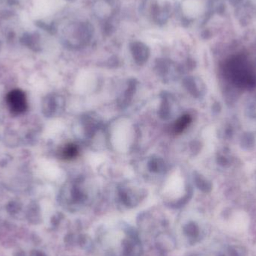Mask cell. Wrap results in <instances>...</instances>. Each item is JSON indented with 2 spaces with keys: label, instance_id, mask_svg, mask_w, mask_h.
<instances>
[{
  "label": "cell",
  "instance_id": "1",
  "mask_svg": "<svg viewBox=\"0 0 256 256\" xmlns=\"http://www.w3.org/2000/svg\"><path fill=\"white\" fill-rule=\"evenodd\" d=\"M226 73L240 87H252L256 84V75L252 66L244 56H234L226 63Z\"/></svg>",
  "mask_w": 256,
  "mask_h": 256
},
{
  "label": "cell",
  "instance_id": "2",
  "mask_svg": "<svg viewBox=\"0 0 256 256\" xmlns=\"http://www.w3.org/2000/svg\"><path fill=\"white\" fill-rule=\"evenodd\" d=\"M6 102L13 115H20L28 108L26 94L20 90L10 91L6 97Z\"/></svg>",
  "mask_w": 256,
  "mask_h": 256
},
{
  "label": "cell",
  "instance_id": "3",
  "mask_svg": "<svg viewBox=\"0 0 256 256\" xmlns=\"http://www.w3.org/2000/svg\"><path fill=\"white\" fill-rule=\"evenodd\" d=\"M191 122V118L190 116H184L182 118H179L176 122L174 126V132L176 134H180L184 130L186 129V128L189 126Z\"/></svg>",
  "mask_w": 256,
  "mask_h": 256
},
{
  "label": "cell",
  "instance_id": "4",
  "mask_svg": "<svg viewBox=\"0 0 256 256\" xmlns=\"http://www.w3.org/2000/svg\"><path fill=\"white\" fill-rule=\"evenodd\" d=\"M78 148L74 144H68L62 150V156L64 159H72L78 154Z\"/></svg>",
  "mask_w": 256,
  "mask_h": 256
}]
</instances>
